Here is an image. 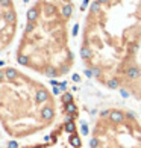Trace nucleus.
Segmentation results:
<instances>
[{"mask_svg":"<svg viewBox=\"0 0 141 148\" xmlns=\"http://www.w3.org/2000/svg\"><path fill=\"white\" fill-rule=\"evenodd\" d=\"M79 58L96 83L141 103V0H90Z\"/></svg>","mask_w":141,"mask_h":148,"instance_id":"obj_1","label":"nucleus"},{"mask_svg":"<svg viewBox=\"0 0 141 148\" xmlns=\"http://www.w3.org/2000/svg\"><path fill=\"white\" fill-rule=\"evenodd\" d=\"M75 0H33L15 47L20 66L46 79H62L73 71L71 49Z\"/></svg>","mask_w":141,"mask_h":148,"instance_id":"obj_2","label":"nucleus"},{"mask_svg":"<svg viewBox=\"0 0 141 148\" xmlns=\"http://www.w3.org/2000/svg\"><path fill=\"white\" fill-rule=\"evenodd\" d=\"M59 115V101L44 82L17 66H2L0 123L6 136L14 140L37 136L52 129Z\"/></svg>","mask_w":141,"mask_h":148,"instance_id":"obj_3","label":"nucleus"},{"mask_svg":"<svg viewBox=\"0 0 141 148\" xmlns=\"http://www.w3.org/2000/svg\"><path fill=\"white\" fill-rule=\"evenodd\" d=\"M88 148H141V119L122 106L100 110L91 127Z\"/></svg>","mask_w":141,"mask_h":148,"instance_id":"obj_4","label":"nucleus"},{"mask_svg":"<svg viewBox=\"0 0 141 148\" xmlns=\"http://www.w3.org/2000/svg\"><path fill=\"white\" fill-rule=\"evenodd\" d=\"M77 107L71 94L65 92L61 98V115L58 123L41 140L21 148H82L77 127Z\"/></svg>","mask_w":141,"mask_h":148,"instance_id":"obj_5","label":"nucleus"},{"mask_svg":"<svg viewBox=\"0 0 141 148\" xmlns=\"http://www.w3.org/2000/svg\"><path fill=\"white\" fill-rule=\"evenodd\" d=\"M18 32V12L14 0H0V50L6 51Z\"/></svg>","mask_w":141,"mask_h":148,"instance_id":"obj_6","label":"nucleus"}]
</instances>
